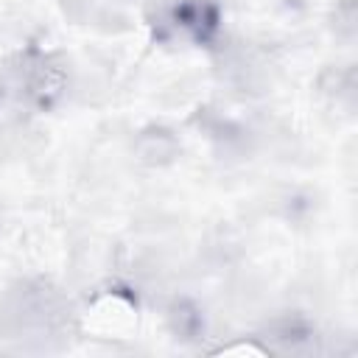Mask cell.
Returning a JSON list of instances; mask_svg holds the SVG:
<instances>
[{
    "label": "cell",
    "mask_w": 358,
    "mask_h": 358,
    "mask_svg": "<svg viewBox=\"0 0 358 358\" xmlns=\"http://www.w3.org/2000/svg\"><path fill=\"white\" fill-rule=\"evenodd\" d=\"M134 154L140 162L145 165H165L179 154V140L173 137V131L168 129H145L137 143H134Z\"/></svg>",
    "instance_id": "1"
},
{
    "label": "cell",
    "mask_w": 358,
    "mask_h": 358,
    "mask_svg": "<svg viewBox=\"0 0 358 358\" xmlns=\"http://www.w3.org/2000/svg\"><path fill=\"white\" fill-rule=\"evenodd\" d=\"M173 22L196 36H207L218 28V8L207 0H185L173 8Z\"/></svg>",
    "instance_id": "2"
},
{
    "label": "cell",
    "mask_w": 358,
    "mask_h": 358,
    "mask_svg": "<svg viewBox=\"0 0 358 358\" xmlns=\"http://www.w3.org/2000/svg\"><path fill=\"white\" fill-rule=\"evenodd\" d=\"M168 316H171V327H173V333L182 336V338H196V336L204 330L201 310H199L193 302H187V299H179V302L171 308Z\"/></svg>",
    "instance_id": "3"
}]
</instances>
